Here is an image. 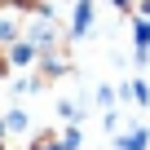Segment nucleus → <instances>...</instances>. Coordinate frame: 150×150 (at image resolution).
I'll return each instance as SVG.
<instances>
[{"label": "nucleus", "mask_w": 150, "mask_h": 150, "mask_svg": "<svg viewBox=\"0 0 150 150\" xmlns=\"http://www.w3.org/2000/svg\"><path fill=\"white\" fill-rule=\"evenodd\" d=\"M22 9L18 5H5L0 0V44H13V40H22Z\"/></svg>", "instance_id": "nucleus-1"}, {"label": "nucleus", "mask_w": 150, "mask_h": 150, "mask_svg": "<svg viewBox=\"0 0 150 150\" xmlns=\"http://www.w3.org/2000/svg\"><path fill=\"white\" fill-rule=\"evenodd\" d=\"M88 31H93V5H88V0H75V13H71L66 35H71V40H84Z\"/></svg>", "instance_id": "nucleus-2"}, {"label": "nucleus", "mask_w": 150, "mask_h": 150, "mask_svg": "<svg viewBox=\"0 0 150 150\" xmlns=\"http://www.w3.org/2000/svg\"><path fill=\"white\" fill-rule=\"evenodd\" d=\"M5 62H9V66H35V44H31V40L5 44Z\"/></svg>", "instance_id": "nucleus-3"}, {"label": "nucleus", "mask_w": 150, "mask_h": 150, "mask_svg": "<svg viewBox=\"0 0 150 150\" xmlns=\"http://www.w3.org/2000/svg\"><path fill=\"white\" fill-rule=\"evenodd\" d=\"M27 132H31V115H27L22 106H13V110L5 115V141H9V137H27Z\"/></svg>", "instance_id": "nucleus-4"}, {"label": "nucleus", "mask_w": 150, "mask_h": 150, "mask_svg": "<svg viewBox=\"0 0 150 150\" xmlns=\"http://www.w3.org/2000/svg\"><path fill=\"white\" fill-rule=\"evenodd\" d=\"M132 40H137V62L146 66L150 62V18H137L132 22Z\"/></svg>", "instance_id": "nucleus-5"}, {"label": "nucleus", "mask_w": 150, "mask_h": 150, "mask_svg": "<svg viewBox=\"0 0 150 150\" xmlns=\"http://www.w3.org/2000/svg\"><path fill=\"white\" fill-rule=\"evenodd\" d=\"M27 150H66V146H62V132H53V128H44V132H31V141H27Z\"/></svg>", "instance_id": "nucleus-6"}, {"label": "nucleus", "mask_w": 150, "mask_h": 150, "mask_svg": "<svg viewBox=\"0 0 150 150\" xmlns=\"http://www.w3.org/2000/svg\"><path fill=\"white\" fill-rule=\"evenodd\" d=\"M119 150H150V132L146 128H132V132H115Z\"/></svg>", "instance_id": "nucleus-7"}, {"label": "nucleus", "mask_w": 150, "mask_h": 150, "mask_svg": "<svg viewBox=\"0 0 150 150\" xmlns=\"http://www.w3.org/2000/svg\"><path fill=\"white\" fill-rule=\"evenodd\" d=\"M124 13H137V18H150V0H115Z\"/></svg>", "instance_id": "nucleus-8"}, {"label": "nucleus", "mask_w": 150, "mask_h": 150, "mask_svg": "<svg viewBox=\"0 0 150 150\" xmlns=\"http://www.w3.org/2000/svg\"><path fill=\"white\" fill-rule=\"evenodd\" d=\"M128 97H132L137 106H146V102H150V84H146V80H132V84H128Z\"/></svg>", "instance_id": "nucleus-9"}, {"label": "nucleus", "mask_w": 150, "mask_h": 150, "mask_svg": "<svg viewBox=\"0 0 150 150\" xmlns=\"http://www.w3.org/2000/svg\"><path fill=\"white\" fill-rule=\"evenodd\" d=\"M62 146H66V150L80 146V128H75V124H71V128H62Z\"/></svg>", "instance_id": "nucleus-10"}, {"label": "nucleus", "mask_w": 150, "mask_h": 150, "mask_svg": "<svg viewBox=\"0 0 150 150\" xmlns=\"http://www.w3.org/2000/svg\"><path fill=\"white\" fill-rule=\"evenodd\" d=\"M110 102H115V88H110V84H102V88H97V106H102V110H110Z\"/></svg>", "instance_id": "nucleus-11"}, {"label": "nucleus", "mask_w": 150, "mask_h": 150, "mask_svg": "<svg viewBox=\"0 0 150 150\" xmlns=\"http://www.w3.org/2000/svg\"><path fill=\"white\" fill-rule=\"evenodd\" d=\"M0 141H5V115H0Z\"/></svg>", "instance_id": "nucleus-12"}, {"label": "nucleus", "mask_w": 150, "mask_h": 150, "mask_svg": "<svg viewBox=\"0 0 150 150\" xmlns=\"http://www.w3.org/2000/svg\"><path fill=\"white\" fill-rule=\"evenodd\" d=\"M0 150H9V146H5V141H0Z\"/></svg>", "instance_id": "nucleus-13"}]
</instances>
